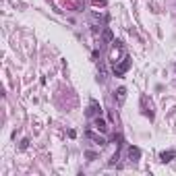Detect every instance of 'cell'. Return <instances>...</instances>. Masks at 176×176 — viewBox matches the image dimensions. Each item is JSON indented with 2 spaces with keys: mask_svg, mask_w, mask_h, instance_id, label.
<instances>
[{
  "mask_svg": "<svg viewBox=\"0 0 176 176\" xmlns=\"http://www.w3.org/2000/svg\"><path fill=\"white\" fill-rule=\"evenodd\" d=\"M93 4H96V6H104V4H106V0H93Z\"/></svg>",
  "mask_w": 176,
  "mask_h": 176,
  "instance_id": "9c48e42d",
  "label": "cell"
},
{
  "mask_svg": "<svg viewBox=\"0 0 176 176\" xmlns=\"http://www.w3.org/2000/svg\"><path fill=\"white\" fill-rule=\"evenodd\" d=\"M104 40H106V42H112V40H114V35H112L110 29H104Z\"/></svg>",
  "mask_w": 176,
  "mask_h": 176,
  "instance_id": "ba28073f",
  "label": "cell"
},
{
  "mask_svg": "<svg viewBox=\"0 0 176 176\" xmlns=\"http://www.w3.org/2000/svg\"><path fill=\"white\" fill-rule=\"evenodd\" d=\"M96 114H102V108L98 102H91L89 104V110H87V116H96Z\"/></svg>",
  "mask_w": 176,
  "mask_h": 176,
  "instance_id": "7a4b0ae2",
  "label": "cell"
},
{
  "mask_svg": "<svg viewBox=\"0 0 176 176\" xmlns=\"http://www.w3.org/2000/svg\"><path fill=\"white\" fill-rule=\"evenodd\" d=\"M129 68H131V58H129V56H124V58H122V62H120L118 66H114V73H116V77H122Z\"/></svg>",
  "mask_w": 176,
  "mask_h": 176,
  "instance_id": "6da1fadb",
  "label": "cell"
},
{
  "mask_svg": "<svg viewBox=\"0 0 176 176\" xmlns=\"http://www.w3.org/2000/svg\"><path fill=\"white\" fill-rule=\"evenodd\" d=\"M116 98H118V104H124V98H126V89H124V87H118Z\"/></svg>",
  "mask_w": 176,
  "mask_h": 176,
  "instance_id": "5b68a950",
  "label": "cell"
},
{
  "mask_svg": "<svg viewBox=\"0 0 176 176\" xmlns=\"http://www.w3.org/2000/svg\"><path fill=\"white\" fill-rule=\"evenodd\" d=\"M93 126H96V129H98L100 133H106V131H108V124H106V120H104V118H100V116L96 118V122H93Z\"/></svg>",
  "mask_w": 176,
  "mask_h": 176,
  "instance_id": "3957f363",
  "label": "cell"
},
{
  "mask_svg": "<svg viewBox=\"0 0 176 176\" xmlns=\"http://www.w3.org/2000/svg\"><path fill=\"white\" fill-rule=\"evenodd\" d=\"M87 137L93 139L98 145H106V139H104V137H98V135H96V133H91V131H87Z\"/></svg>",
  "mask_w": 176,
  "mask_h": 176,
  "instance_id": "277c9868",
  "label": "cell"
},
{
  "mask_svg": "<svg viewBox=\"0 0 176 176\" xmlns=\"http://www.w3.org/2000/svg\"><path fill=\"white\" fill-rule=\"evenodd\" d=\"M129 155H131V159H133V157H135V159H137V157H139V155H141V151H139V149H137V147H131V149H129Z\"/></svg>",
  "mask_w": 176,
  "mask_h": 176,
  "instance_id": "52a82bcc",
  "label": "cell"
},
{
  "mask_svg": "<svg viewBox=\"0 0 176 176\" xmlns=\"http://www.w3.org/2000/svg\"><path fill=\"white\" fill-rule=\"evenodd\" d=\"M172 157H176L174 151H164V153H162V159H164V162H170Z\"/></svg>",
  "mask_w": 176,
  "mask_h": 176,
  "instance_id": "8992f818",
  "label": "cell"
}]
</instances>
